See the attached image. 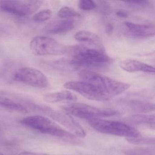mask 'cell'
<instances>
[{"label":"cell","instance_id":"4","mask_svg":"<svg viewBox=\"0 0 155 155\" xmlns=\"http://www.w3.org/2000/svg\"><path fill=\"white\" fill-rule=\"evenodd\" d=\"M91 127L98 132L108 135L127 138L141 137L140 132L132 126L127 123L100 118L87 120Z\"/></svg>","mask_w":155,"mask_h":155},{"label":"cell","instance_id":"1","mask_svg":"<svg viewBox=\"0 0 155 155\" xmlns=\"http://www.w3.org/2000/svg\"><path fill=\"white\" fill-rule=\"evenodd\" d=\"M67 53L72 55L71 63L74 66L101 68L108 65L111 59L101 50L84 46L68 47Z\"/></svg>","mask_w":155,"mask_h":155},{"label":"cell","instance_id":"18","mask_svg":"<svg viewBox=\"0 0 155 155\" xmlns=\"http://www.w3.org/2000/svg\"><path fill=\"white\" fill-rule=\"evenodd\" d=\"M0 108L18 111L24 114L27 112L26 108L20 104L15 102L9 98L2 96H0Z\"/></svg>","mask_w":155,"mask_h":155},{"label":"cell","instance_id":"28","mask_svg":"<svg viewBox=\"0 0 155 155\" xmlns=\"http://www.w3.org/2000/svg\"><path fill=\"white\" fill-rule=\"evenodd\" d=\"M19 155H48L43 153L38 152H30V151H24L20 153Z\"/></svg>","mask_w":155,"mask_h":155},{"label":"cell","instance_id":"7","mask_svg":"<svg viewBox=\"0 0 155 155\" xmlns=\"http://www.w3.org/2000/svg\"><path fill=\"white\" fill-rule=\"evenodd\" d=\"M62 109L65 113L86 120L91 118L112 117L120 114L117 110L109 109H100L81 103H71L65 105L62 107Z\"/></svg>","mask_w":155,"mask_h":155},{"label":"cell","instance_id":"10","mask_svg":"<svg viewBox=\"0 0 155 155\" xmlns=\"http://www.w3.org/2000/svg\"><path fill=\"white\" fill-rule=\"evenodd\" d=\"M48 111L50 113L51 117L61 125L68 129L71 133L80 137H84L86 136L85 132L81 126L77 122L71 115L65 113L54 111L48 109Z\"/></svg>","mask_w":155,"mask_h":155},{"label":"cell","instance_id":"2","mask_svg":"<svg viewBox=\"0 0 155 155\" xmlns=\"http://www.w3.org/2000/svg\"><path fill=\"white\" fill-rule=\"evenodd\" d=\"M82 81L91 83L106 93L110 97L121 94L129 88L128 83L120 82L88 70H82L78 73Z\"/></svg>","mask_w":155,"mask_h":155},{"label":"cell","instance_id":"24","mask_svg":"<svg viewBox=\"0 0 155 155\" xmlns=\"http://www.w3.org/2000/svg\"><path fill=\"white\" fill-rule=\"evenodd\" d=\"M129 7L135 8H144L147 7L150 3V1H130L125 2Z\"/></svg>","mask_w":155,"mask_h":155},{"label":"cell","instance_id":"25","mask_svg":"<svg viewBox=\"0 0 155 155\" xmlns=\"http://www.w3.org/2000/svg\"><path fill=\"white\" fill-rule=\"evenodd\" d=\"M9 33L8 27L2 22H0V37L7 36Z\"/></svg>","mask_w":155,"mask_h":155},{"label":"cell","instance_id":"13","mask_svg":"<svg viewBox=\"0 0 155 155\" xmlns=\"http://www.w3.org/2000/svg\"><path fill=\"white\" fill-rule=\"evenodd\" d=\"M120 67L127 72H135L138 71L154 73V67L144 62L132 59L122 61L119 63Z\"/></svg>","mask_w":155,"mask_h":155},{"label":"cell","instance_id":"6","mask_svg":"<svg viewBox=\"0 0 155 155\" xmlns=\"http://www.w3.org/2000/svg\"><path fill=\"white\" fill-rule=\"evenodd\" d=\"M43 2L37 0L0 1V12L17 18H26L38 11Z\"/></svg>","mask_w":155,"mask_h":155},{"label":"cell","instance_id":"27","mask_svg":"<svg viewBox=\"0 0 155 155\" xmlns=\"http://www.w3.org/2000/svg\"><path fill=\"white\" fill-rule=\"evenodd\" d=\"M116 15L121 18H127L128 17V14L126 12L123 11H118L116 12Z\"/></svg>","mask_w":155,"mask_h":155},{"label":"cell","instance_id":"19","mask_svg":"<svg viewBox=\"0 0 155 155\" xmlns=\"http://www.w3.org/2000/svg\"><path fill=\"white\" fill-rule=\"evenodd\" d=\"M58 17L62 18H69L79 17L80 15L72 8L64 7L61 8L58 13Z\"/></svg>","mask_w":155,"mask_h":155},{"label":"cell","instance_id":"30","mask_svg":"<svg viewBox=\"0 0 155 155\" xmlns=\"http://www.w3.org/2000/svg\"></svg>","mask_w":155,"mask_h":155},{"label":"cell","instance_id":"17","mask_svg":"<svg viewBox=\"0 0 155 155\" xmlns=\"http://www.w3.org/2000/svg\"><path fill=\"white\" fill-rule=\"evenodd\" d=\"M128 107L132 111L137 113H147L155 110L154 104L145 101L131 100L129 102Z\"/></svg>","mask_w":155,"mask_h":155},{"label":"cell","instance_id":"3","mask_svg":"<svg viewBox=\"0 0 155 155\" xmlns=\"http://www.w3.org/2000/svg\"><path fill=\"white\" fill-rule=\"evenodd\" d=\"M23 125L44 134L61 138L71 143H78L76 136L62 129L51 120L44 116H29L21 120Z\"/></svg>","mask_w":155,"mask_h":155},{"label":"cell","instance_id":"21","mask_svg":"<svg viewBox=\"0 0 155 155\" xmlns=\"http://www.w3.org/2000/svg\"><path fill=\"white\" fill-rule=\"evenodd\" d=\"M127 141L136 145H150L155 144V139L152 137L127 138Z\"/></svg>","mask_w":155,"mask_h":155},{"label":"cell","instance_id":"14","mask_svg":"<svg viewBox=\"0 0 155 155\" xmlns=\"http://www.w3.org/2000/svg\"><path fill=\"white\" fill-rule=\"evenodd\" d=\"M74 38L78 41L87 42L95 46L97 48L103 51V46L101 39L97 34L93 32L88 31H80L77 32Z\"/></svg>","mask_w":155,"mask_h":155},{"label":"cell","instance_id":"8","mask_svg":"<svg viewBox=\"0 0 155 155\" xmlns=\"http://www.w3.org/2000/svg\"><path fill=\"white\" fill-rule=\"evenodd\" d=\"M13 79L17 82L38 88L47 87L49 84L48 80L43 72L29 67L18 70L14 74Z\"/></svg>","mask_w":155,"mask_h":155},{"label":"cell","instance_id":"26","mask_svg":"<svg viewBox=\"0 0 155 155\" xmlns=\"http://www.w3.org/2000/svg\"><path fill=\"white\" fill-rule=\"evenodd\" d=\"M113 30H114V27L111 23H108L106 25V28H105V31H106V33L108 35H111L112 32H113Z\"/></svg>","mask_w":155,"mask_h":155},{"label":"cell","instance_id":"20","mask_svg":"<svg viewBox=\"0 0 155 155\" xmlns=\"http://www.w3.org/2000/svg\"><path fill=\"white\" fill-rule=\"evenodd\" d=\"M52 16V12L49 9L43 10L36 13L33 16V21L37 22H42L48 20Z\"/></svg>","mask_w":155,"mask_h":155},{"label":"cell","instance_id":"29","mask_svg":"<svg viewBox=\"0 0 155 155\" xmlns=\"http://www.w3.org/2000/svg\"><path fill=\"white\" fill-rule=\"evenodd\" d=\"M0 155H6L5 154H3V153H0Z\"/></svg>","mask_w":155,"mask_h":155},{"label":"cell","instance_id":"23","mask_svg":"<svg viewBox=\"0 0 155 155\" xmlns=\"http://www.w3.org/2000/svg\"><path fill=\"white\" fill-rule=\"evenodd\" d=\"M78 7L84 11H91L97 7V3L92 0H81L79 2Z\"/></svg>","mask_w":155,"mask_h":155},{"label":"cell","instance_id":"11","mask_svg":"<svg viewBox=\"0 0 155 155\" xmlns=\"http://www.w3.org/2000/svg\"><path fill=\"white\" fill-rule=\"evenodd\" d=\"M123 29L126 35L135 39H145L155 35V26L143 25L131 22L123 23Z\"/></svg>","mask_w":155,"mask_h":155},{"label":"cell","instance_id":"16","mask_svg":"<svg viewBox=\"0 0 155 155\" xmlns=\"http://www.w3.org/2000/svg\"><path fill=\"white\" fill-rule=\"evenodd\" d=\"M44 99L49 103H57L65 100L76 101L77 97L71 91L66 90L46 94Z\"/></svg>","mask_w":155,"mask_h":155},{"label":"cell","instance_id":"22","mask_svg":"<svg viewBox=\"0 0 155 155\" xmlns=\"http://www.w3.org/2000/svg\"><path fill=\"white\" fill-rule=\"evenodd\" d=\"M126 155H152L151 151L144 148H133L123 150Z\"/></svg>","mask_w":155,"mask_h":155},{"label":"cell","instance_id":"12","mask_svg":"<svg viewBox=\"0 0 155 155\" xmlns=\"http://www.w3.org/2000/svg\"><path fill=\"white\" fill-rule=\"evenodd\" d=\"M75 28V22L71 20L54 21L47 24L43 28L45 33L52 35L67 33Z\"/></svg>","mask_w":155,"mask_h":155},{"label":"cell","instance_id":"5","mask_svg":"<svg viewBox=\"0 0 155 155\" xmlns=\"http://www.w3.org/2000/svg\"><path fill=\"white\" fill-rule=\"evenodd\" d=\"M30 49L34 55L38 56H59L66 54L68 47L56 40L46 36H37L32 38Z\"/></svg>","mask_w":155,"mask_h":155},{"label":"cell","instance_id":"9","mask_svg":"<svg viewBox=\"0 0 155 155\" xmlns=\"http://www.w3.org/2000/svg\"><path fill=\"white\" fill-rule=\"evenodd\" d=\"M64 87L74 91L89 100L96 101H107L110 97L95 85L84 81H70L66 82Z\"/></svg>","mask_w":155,"mask_h":155},{"label":"cell","instance_id":"15","mask_svg":"<svg viewBox=\"0 0 155 155\" xmlns=\"http://www.w3.org/2000/svg\"><path fill=\"white\" fill-rule=\"evenodd\" d=\"M154 115L136 114L127 118L126 121L128 124L135 126H146L154 129L155 120Z\"/></svg>","mask_w":155,"mask_h":155}]
</instances>
